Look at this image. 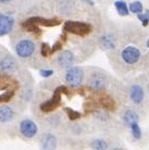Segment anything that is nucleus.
<instances>
[{
    "mask_svg": "<svg viewBox=\"0 0 149 150\" xmlns=\"http://www.w3.org/2000/svg\"><path fill=\"white\" fill-rule=\"evenodd\" d=\"M19 70V63L14 57L6 56L0 61V72L4 74H13Z\"/></svg>",
    "mask_w": 149,
    "mask_h": 150,
    "instance_id": "nucleus-8",
    "label": "nucleus"
},
{
    "mask_svg": "<svg viewBox=\"0 0 149 150\" xmlns=\"http://www.w3.org/2000/svg\"><path fill=\"white\" fill-rule=\"evenodd\" d=\"M14 19L8 14L0 13V36L9 34L13 28Z\"/></svg>",
    "mask_w": 149,
    "mask_h": 150,
    "instance_id": "nucleus-10",
    "label": "nucleus"
},
{
    "mask_svg": "<svg viewBox=\"0 0 149 150\" xmlns=\"http://www.w3.org/2000/svg\"><path fill=\"white\" fill-rule=\"evenodd\" d=\"M75 62V56L71 50H62L57 57V64L61 69L71 68Z\"/></svg>",
    "mask_w": 149,
    "mask_h": 150,
    "instance_id": "nucleus-9",
    "label": "nucleus"
},
{
    "mask_svg": "<svg viewBox=\"0 0 149 150\" xmlns=\"http://www.w3.org/2000/svg\"><path fill=\"white\" fill-rule=\"evenodd\" d=\"M67 113H69V117H71L72 120H75V119H77L79 117V113L76 112V111H73V110H69L67 109Z\"/></svg>",
    "mask_w": 149,
    "mask_h": 150,
    "instance_id": "nucleus-24",
    "label": "nucleus"
},
{
    "mask_svg": "<svg viewBox=\"0 0 149 150\" xmlns=\"http://www.w3.org/2000/svg\"><path fill=\"white\" fill-rule=\"evenodd\" d=\"M146 46H147V48L149 49V38L147 39V41H146Z\"/></svg>",
    "mask_w": 149,
    "mask_h": 150,
    "instance_id": "nucleus-28",
    "label": "nucleus"
},
{
    "mask_svg": "<svg viewBox=\"0 0 149 150\" xmlns=\"http://www.w3.org/2000/svg\"><path fill=\"white\" fill-rule=\"evenodd\" d=\"M111 150H123L122 148H113V149H111Z\"/></svg>",
    "mask_w": 149,
    "mask_h": 150,
    "instance_id": "nucleus-29",
    "label": "nucleus"
},
{
    "mask_svg": "<svg viewBox=\"0 0 149 150\" xmlns=\"http://www.w3.org/2000/svg\"><path fill=\"white\" fill-rule=\"evenodd\" d=\"M35 51H36V45L31 39H26V38L22 39L15 46V52L18 57L23 58V59L30 58L31 56H33Z\"/></svg>",
    "mask_w": 149,
    "mask_h": 150,
    "instance_id": "nucleus-3",
    "label": "nucleus"
},
{
    "mask_svg": "<svg viewBox=\"0 0 149 150\" xmlns=\"http://www.w3.org/2000/svg\"><path fill=\"white\" fill-rule=\"evenodd\" d=\"M57 147V138L55 135L47 133L43 136L41 139V148L43 150H55Z\"/></svg>",
    "mask_w": 149,
    "mask_h": 150,
    "instance_id": "nucleus-14",
    "label": "nucleus"
},
{
    "mask_svg": "<svg viewBox=\"0 0 149 150\" xmlns=\"http://www.w3.org/2000/svg\"><path fill=\"white\" fill-rule=\"evenodd\" d=\"M40 75L43 77H50L53 75V70H41Z\"/></svg>",
    "mask_w": 149,
    "mask_h": 150,
    "instance_id": "nucleus-23",
    "label": "nucleus"
},
{
    "mask_svg": "<svg viewBox=\"0 0 149 150\" xmlns=\"http://www.w3.org/2000/svg\"><path fill=\"white\" fill-rule=\"evenodd\" d=\"M11 0H0V2H2V4H8V2H10Z\"/></svg>",
    "mask_w": 149,
    "mask_h": 150,
    "instance_id": "nucleus-26",
    "label": "nucleus"
},
{
    "mask_svg": "<svg viewBox=\"0 0 149 150\" xmlns=\"http://www.w3.org/2000/svg\"><path fill=\"white\" fill-rule=\"evenodd\" d=\"M60 48H61V42H60V41H57L56 44L51 47V53L56 52L57 50H58V49H60Z\"/></svg>",
    "mask_w": 149,
    "mask_h": 150,
    "instance_id": "nucleus-25",
    "label": "nucleus"
},
{
    "mask_svg": "<svg viewBox=\"0 0 149 150\" xmlns=\"http://www.w3.org/2000/svg\"><path fill=\"white\" fill-rule=\"evenodd\" d=\"M114 7H116L118 13L120 15H122V16H126L130 13V9L127 7L126 2L123 1V0H118V1H116L114 2Z\"/></svg>",
    "mask_w": 149,
    "mask_h": 150,
    "instance_id": "nucleus-16",
    "label": "nucleus"
},
{
    "mask_svg": "<svg viewBox=\"0 0 149 150\" xmlns=\"http://www.w3.org/2000/svg\"><path fill=\"white\" fill-rule=\"evenodd\" d=\"M130 129H131V134H132V136H133V138H134L135 140L142 139L143 132H142L140 126H139V124H138V122H134L133 124H131Z\"/></svg>",
    "mask_w": 149,
    "mask_h": 150,
    "instance_id": "nucleus-17",
    "label": "nucleus"
},
{
    "mask_svg": "<svg viewBox=\"0 0 149 150\" xmlns=\"http://www.w3.org/2000/svg\"><path fill=\"white\" fill-rule=\"evenodd\" d=\"M85 79V72L81 67H71L67 69L64 74V81L69 87L77 88L83 84Z\"/></svg>",
    "mask_w": 149,
    "mask_h": 150,
    "instance_id": "nucleus-1",
    "label": "nucleus"
},
{
    "mask_svg": "<svg viewBox=\"0 0 149 150\" xmlns=\"http://www.w3.org/2000/svg\"><path fill=\"white\" fill-rule=\"evenodd\" d=\"M59 90L60 89L58 88V89H57V91L55 93V95H53V97H52L51 99H49V100H47L46 102L41 103L40 109L43 110V111H45V112H50V111L55 110L57 107L59 105L60 100H61V95H60Z\"/></svg>",
    "mask_w": 149,
    "mask_h": 150,
    "instance_id": "nucleus-11",
    "label": "nucleus"
},
{
    "mask_svg": "<svg viewBox=\"0 0 149 150\" xmlns=\"http://www.w3.org/2000/svg\"><path fill=\"white\" fill-rule=\"evenodd\" d=\"M121 120L123 122V124L127 127H130L131 124H133L134 122H138L139 121V115L138 113L135 111V110L131 109H125L122 112V115H121Z\"/></svg>",
    "mask_w": 149,
    "mask_h": 150,
    "instance_id": "nucleus-12",
    "label": "nucleus"
},
{
    "mask_svg": "<svg viewBox=\"0 0 149 150\" xmlns=\"http://www.w3.org/2000/svg\"><path fill=\"white\" fill-rule=\"evenodd\" d=\"M19 129H20V133L24 137H26V138H33L37 134L38 126L34 121L30 120V119H24L20 123Z\"/></svg>",
    "mask_w": 149,
    "mask_h": 150,
    "instance_id": "nucleus-7",
    "label": "nucleus"
},
{
    "mask_svg": "<svg viewBox=\"0 0 149 150\" xmlns=\"http://www.w3.org/2000/svg\"><path fill=\"white\" fill-rule=\"evenodd\" d=\"M128 9H130V12H132V13L139 14V13L143 12V4L140 1H134V2H132L130 4Z\"/></svg>",
    "mask_w": 149,
    "mask_h": 150,
    "instance_id": "nucleus-19",
    "label": "nucleus"
},
{
    "mask_svg": "<svg viewBox=\"0 0 149 150\" xmlns=\"http://www.w3.org/2000/svg\"><path fill=\"white\" fill-rule=\"evenodd\" d=\"M106 84H107V77L102 71H94L87 75L86 86L90 91H95V93L101 91L104 89Z\"/></svg>",
    "mask_w": 149,
    "mask_h": 150,
    "instance_id": "nucleus-2",
    "label": "nucleus"
},
{
    "mask_svg": "<svg viewBox=\"0 0 149 150\" xmlns=\"http://www.w3.org/2000/svg\"><path fill=\"white\" fill-rule=\"evenodd\" d=\"M140 58H142V52L135 46H127L121 52V59L127 65L136 64L140 60Z\"/></svg>",
    "mask_w": 149,
    "mask_h": 150,
    "instance_id": "nucleus-4",
    "label": "nucleus"
},
{
    "mask_svg": "<svg viewBox=\"0 0 149 150\" xmlns=\"http://www.w3.org/2000/svg\"><path fill=\"white\" fill-rule=\"evenodd\" d=\"M145 89L140 84H133L128 89V98L132 103L140 105L145 100Z\"/></svg>",
    "mask_w": 149,
    "mask_h": 150,
    "instance_id": "nucleus-5",
    "label": "nucleus"
},
{
    "mask_svg": "<svg viewBox=\"0 0 149 150\" xmlns=\"http://www.w3.org/2000/svg\"><path fill=\"white\" fill-rule=\"evenodd\" d=\"M51 53V47H49L47 44H43L41 46V54L44 57H48V54Z\"/></svg>",
    "mask_w": 149,
    "mask_h": 150,
    "instance_id": "nucleus-21",
    "label": "nucleus"
},
{
    "mask_svg": "<svg viewBox=\"0 0 149 150\" xmlns=\"http://www.w3.org/2000/svg\"><path fill=\"white\" fill-rule=\"evenodd\" d=\"M13 117H14V111L11 107H8V105L0 107V122L1 123H8L13 120Z\"/></svg>",
    "mask_w": 149,
    "mask_h": 150,
    "instance_id": "nucleus-15",
    "label": "nucleus"
},
{
    "mask_svg": "<svg viewBox=\"0 0 149 150\" xmlns=\"http://www.w3.org/2000/svg\"><path fill=\"white\" fill-rule=\"evenodd\" d=\"M13 96V91H6L4 94L2 95H0V102H2V101H7V100H9L10 98Z\"/></svg>",
    "mask_w": 149,
    "mask_h": 150,
    "instance_id": "nucleus-22",
    "label": "nucleus"
},
{
    "mask_svg": "<svg viewBox=\"0 0 149 150\" xmlns=\"http://www.w3.org/2000/svg\"><path fill=\"white\" fill-rule=\"evenodd\" d=\"M64 30L73 33L75 35H84L88 34L90 32V25L89 24H86V23L82 22H75V21H67L64 24Z\"/></svg>",
    "mask_w": 149,
    "mask_h": 150,
    "instance_id": "nucleus-6",
    "label": "nucleus"
},
{
    "mask_svg": "<svg viewBox=\"0 0 149 150\" xmlns=\"http://www.w3.org/2000/svg\"><path fill=\"white\" fill-rule=\"evenodd\" d=\"M99 45L104 50H112L116 47V40L112 34H104L99 38Z\"/></svg>",
    "mask_w": 149,
    "mask_h": 150,
    "instance_id": "nucleus-13",
    "label": "nucleus"
},
{
    "mask_svg": "<svg viewBox=\"0 0 149 150\" xmlns=\"http://www.w3.org/2000/svg\"><path fill=\"white\" fill-rule=\"evenodd\" d=\"M90 146L94 150H107L108 149V143L104 140V139L97 138L93 140Z\"/></svg>",
    "mask_w": 149,
    "mask_h": 150,
    "instance_id": "nucleus-18",
    "label": "nucleus"
},
{
    "mask_svg": "<svg viewBox=\"0 0 149 150\" xmlns=\"http://www.w3.org/2000/svg\"><path fill=\"white\" fill-rule=\"evenodd\" d=\"M145 14H146V16H147V18H148V20H149V10L145 11Z\"/></svg>",
    "mask_w": 149,
    "mask_h": 150,
    "instance_id": "nucleus-27",
    "label": "nucleus"
},
{
    "mask_svg": "<svg viewBox=\"0 0 149 150\" xmlns=\"http://www.w3.org/2000/svg\"><path fill=\"white\" fill-rule=\"evenodd\" d=\"M137 19L142 22V24H143V26H147L148 25V23H149V20H148V18L146 16V14L145 13H139V14H137Z\"/></svg>",
    "mask_w": 149,
    "mask_h": 150,
    "instance_id": "nucleus-20",
    "label": "nucleus"
}]
</instances>
